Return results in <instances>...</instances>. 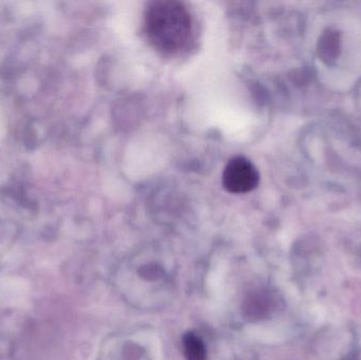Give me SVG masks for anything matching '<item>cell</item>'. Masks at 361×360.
Returning <instances> with one entry per match:
<instances>
[{"label": "cell", "instance_id": "obj_1", "mask_svg": "<svg viewBox=\"0 0 361 360\" xmlns=\"http://www.w3.org/2000/svg\"><path fill=\"white\" fill-rule=\"evenodd\" d=\"M144 27L154 49L164 54H175L190 40L192 19L182 2L159 0L146 8Z\"/></svg>", "mask_w": 361, "mask_h": 360}, {"label": "cell", "instance_id": "obj_2", "mask_svg": "<svg viewBox=\"0 0 361 360\" xmlns=\"http://www.w3.org/2000/svg\"><path fill=\"white\" fill-rule=\"evenodd\" d=\"M222 183L225 190L231 194H246L258 186V170L247 159L235 156L225 166Z\"/></svg>", "mask_w": 361, "mask_h": 360}, {"label": "cell", "instance_id": "obj_3", "mask_svg": "<svg viewBox=\"0 0 361 360\" xmlns=\"http://www.w3.org/2000/svg\"><path fill=\"white\" fill-rule=\"evenodd\" d=\"M185 356L187 360H207L206 348L203 342L193 333H187L184 336Z\"/></svg>", "mask_w": 361, "mask_h": 360}]
</instances>
